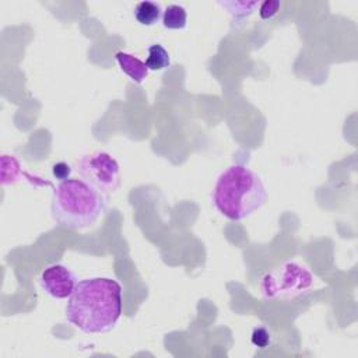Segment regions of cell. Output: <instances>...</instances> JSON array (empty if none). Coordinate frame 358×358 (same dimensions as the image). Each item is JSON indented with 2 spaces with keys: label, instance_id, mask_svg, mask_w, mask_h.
<instances>
[{
  "label": "cell",
  "instance_id": "obj_1",
  "mask_svg": "<svg viewBox=\"0 0 358 358\" xmlns=\"http://www.w3.org/2000/svg\"><path fill=\"white\" fill-rule=\"evenodd\" d=\"M120 315L122 287L108 277L78 281L66 305L67 322L88 334L110 331Z\"/></svg>",
  "mask_w": 358,
  "mask_h": 358
},
{
  "label": "cell",
  "instance_id": "obj_2",
  "mask_svg": "<svg viewBox=\"0 0 358 358\" xmlns=\"http://www.w3.org/2000/svg\"><path fill=\"white\" fill-rule=\"evenodd\" d=\"M267 200L262 178L250 168L234 164L215 179L211 190L214 208L231 221H241L257 211Z\"/></svg>",
  "mask_w": 358,
  "mask_h": 358
},
{
  "label": "cell",
  "instance_id": "obj_3",
  "mask_svg": "<svg viewBox=\"0 0 358 358\" xmlns=\"http://www.w3.org/2000/svg\"><path fill=\"white\" fill-rule=\"evenodd\" d=\"M105 208V196L81 179L60 180L53 189L50 211L60 227L88 228L98 221Z\"/></svg>",
  "mask_w": 358,
  "mask_h": 358
},
{
  "label": "cell",
  "instance_id": "obj_4",
  "mask_svg": "<svg viewBox=\"0 0 358 358\" xmlns=\"http://www.w3.org/2000/svg\"><path fill=\"white\" fill-rule=\"evenodd\" d=\"M315 277L310 270L298 262H285L266 273L259 284L264 299H289L312 288Z\"/></svg>",
  "mask_w": 358,
  "mask_h": 358
},
{
  "label": "cell",
  "instance_id": "obj_5",
  "mask_svg": "<svg viewBox=\"0 0 358 358\" xmlns=\"http://www.w3.org/2000/svg\"><path fill=\"white\" fill-rule=\"evenodd\" d=\"M74 168L81 180L102 194L115 192L120 185L119 164L105 151L83 155L76 161Z\"/></svg>",
  "mask_w": 358,
  "mask_h": 358
},
{
  "label": "cell",
  "instance_id": "obj_6",
  "mask_svg": "<svg viewBox=\"0 0 358 358\" xmlns=\"http://www.w3.org/2000/svg\"><path fill=\"white\" fill-rule=\"evenodd\" d=\"M39 282L52 298L64 299L73 294L78 281L76 274L67 266L50 264L42 271Z\"/></svg>",
  "mask_w": 358,
  "mask_h": 358
},
{
  "label": "cell",
  "instance_id": "obj_7",
  "mask_svg": "<svg viewBox=\"0 0 358 358\" xmlns=\"http://www.w3.org/2000/svg\"><path fill=\"white\" fill-rule=\"evenodd\" d=\"M115 59L120 67V70L134 83H143L148 76V67L145 62L140 60L138 57L126 53V52H116Z\"/></svg>",
  "mask_w": 358,
  "mask_h": 358
},
{
  "label": "cell",
  "instance_id": "obj_8",
  "mask_svg": "<svg viewBox=\"0 0 358 358\" xmlns=\"http://www.w3.org/2000/svg\"><path fill=\"white\" fill-rule=\"evenodd\" d=\"M27 176L34 185H52L49 180H41V178H32L21 169L20 162L14 158V155H3L1 157V183L10 185L20 179V176Z\"/></svg>",
  "mask_w": 358,
  "mask_h": 358
},
{
  "label": "cell",
  "instance_id": "obj_9",
  "mask_svg": "<svg viewBox=\"0 0 358 358\" xmlns=\"http://www.w3.org/2000/svg\"><path fill=\"white\" fill-rule=\"evenodd\" d=\"M162 17V10L158 3L154 1H140L134 7V18L138 24L150 27L159 21Z\"/></svg>",
  "mask_w": 358,
  "mask_h": 358
},
{
  "label": "cell",
  "instance_id": "obj_10",
  "mask_svg": "<svg viewBox=\"0 0 358 358\" xmlns=\"http://www.w3.org/2000/svg\"><path fill=\"white\" fill-rule=\"evenodd\" d=\"M187 24V13L179 4H169L162 13V25L168 29H183Z\"/></svg>",
  "mask_w": 358,
  "mask_h": 358
},
{
  "label": "cell",
  "instance_id": "obj_11",
  "mask_svg": "<svg viewBox=\"0 0 358 358\" xmlns=\"http://www.w3.org/2000/svg\"><path fill=\"white\" fill-rule=\"evenodd\" d=\"M145 64H147L148 70L159 71V70H164V69L169 67L171 56L162 45L154 43V45H150L148 49H147Z\"/></svg>",
  "mask_w": 358,
  "mask_h": 358
},
{
  "label": "cell",
  "instance_id": "obj_12",
  "mask_svg": "<svg viewBox=\"0 0 358 358\" xmlns=\"http://www.w3.org/2000/svg\"><path fill=\"white\" fill-rule=\"evenodd\" d=\"M220 4L228 10L235 21H242L249 17L256 7H259L257 1H220Z\"/></svg>",
  "mask_w": 358,
  "mask_h": 358
},
{
  "label": "cell",
  "instance_id": "obj_13",
  "mask_svg": "<svg viewBox=\"0 0 358 358\" xmlns=\"http://www.w3.org/2000/svg\"><path fill=\"white\" fill-rule=\"evenodd\" d=\"M250 341L257 348H266L271 343V334L264 326L255 327L250 334Z\"/></svg>",
  "mask_w": 358,
  "mask_h": 358
},
{
  "label": "cell",
  "instance_id": "obj_14",
  "mask_svg": "<svg viewBox=\"0 0 358 358\" xmlns=\"http://www.w3.org/2000/svg\"><path fill=\"white\" fill-rule=\"evenodd\" d=\"M278 8H280V1L266 0L259 4V15L262 20H270L277 14Z\"/></svg>",
  "mask_w": 358,
  "mask_h": 358
},
{
  "label": "cell",
  "instance_id": "obj_15",
  "mask_svg": "<svg viewBox=\"0 0 358 358\" xmlns=\"http://www.w3.org/2000/svg\"><path fill=\"white\" fill-rule=\"evenodd\" d=\"M71 166L67 164V162H56L53 166H52V173L56 179L59 180H66V179H70V175H71Z\"/></svg>",
  "mask_w": 358,
  "mask_h": 358
}]
</instances>
